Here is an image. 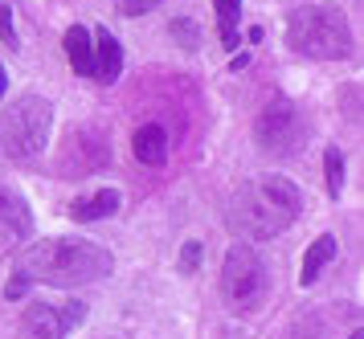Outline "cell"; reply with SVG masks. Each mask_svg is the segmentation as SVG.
I'll return each instance as SVG.
<instances>
[{
    "mask_svg": "<svg viewBox=\"0 0 364 339\" xmlns=\"http://www.w3.org/2000/svg\"><path fill=\"white\" fill-rule=\"evenodd\" d=\"M299 209H303V196L295 184H287L279 176H262L233 196L230 225L242 237H274L295 221Z\"/></svg>",
    "mask_w": 364,
    "mask_h": 339,
    "instance_id": "1",
    "label": "cell"
},
{
    "mask_svg": "<svg viewBox=\"0 0 364 339\" xmlns=\"http://www.w3.org/2000/svg\"><path fill=\"white\" fill-rule=\"evenodd\" d=\"M25 278L50 282V286H82L95 278L111 274V254L90 242H37L25 249Z\"/></svg>",
    "mask_w": 364,
    "mask_h": 339,
    "instance_id": "2",
    "label": "cell"
},
{
    "mask_svg": "<svg viewBox=\"0 0 364 339\" xmlns=\"http://www.w3.org/2000/svg\"><path fill=\"white\" fill-rule=\"evenodd\" d=\"M287 41L307 58H348V21L336 4H303L287 21Z\"/></svg>",
    "mask_w": 364,
    "mask_h": 339,
    "instance_id": "3",
    "label": "cell"
},
{
    "mask_svg": "<svg viewBox=\"0 0 364 339\" xmlns=\"http://www.w3.org/2000/svg\"><path fill=\"white\" fill-rule=\"evenodd\" d=\"M221 294H225V303H230L233 315H250V311L262 307V298H266V266L246 242H237L230 254H225Z\"/></svg>",
    "mask_w": 364,
    "mask_h": 339,
    "instance_id": "4",
    "label": "cell"
},
{
    "mask_svg": "<svg viewBox=\"0 0 364 339\" xmlns=\"http://www.w3.org/2000/svg\"><path fill=\"white\" fill-rule=\"evenodd\" d=\"M50 135V102L46 98H21L13 111L0 119V156L29 160L41 151Z\"/></svg>",
    "mask_w": 364,
    "mask_h": 339,
    "instance_id": "5",
    "label": "cell"
},
{
    "mask_svg": "<svg viewBox=\"0 0 364 339\" xmlns=\"http://www.w3.org/2000/svg\"><path fill=\"white\" fill-rule=\"evenodd\" d=\"M95 78L102 82V86H111V82L119 78V70H123V49H119V41L111 37L107 29L95 33Z\"/></svg>",
    "mask_w": 364,
    "mask_h": 339,
    "instance_id": "6",
    "label": "cell"
},
{
    "mask_svg": "<svg viewBox=\"0 0 364 339\" xmlns=\"http://www.w3.org/2000/svg\"><path fill=\"white\" fill-rule=\"evenodd\" d=\"M132 151L139 163H164L168 156V135L160 123H144V127L132 135Z\"/></svg>",
    "mask_w": 364,
    "mask_h": 339,
    "instance_id": "7",
    "label": "cell"
},
{
    "mask_svg": "<svg viewBox=\"0 0 364 339\" xmlns=\"http://www.w3.org/2000/svg\"><path fill=\"white\" fill-rule=\"evenodd\" d=\"M62 335H66V323H62L58 311L46 307V303L29 307V315H25V339H62Z\"/></svg>",
    "mask_w": 364,
    "mask_h": 339,
    "instance_id": "8",
    "label": "cell"
},
{
    "mask_svg": "<svg viewBox=\"0 0 364 339\" xmlns=\"http://www.w3.org/2000/svg\"><path fill=\"white\" fill-rule=\"evenodd\" d=\"M66 58L78 74H95V41L82 25H70L66 29Z\"/></svg>",
    "mask_w": 364,
    "mask_h": 339,
    "instance_id": "9",
    "label": "cell"
},
{
    "mask_svg": "<svg viewBox=\"0 0 364 339\" xmlns=\"http://www.w3.org/2000/svg\"><path fill=\"white\" fill-rule=\"evenodd\" d=\"M115 209H119V193L115 188H102V193H95V196L74 200L70 217H74V221H102V217H111Z\"/></svg>",
    "mask_w": 364,
    "mask_h": 339,
    "instance_id": "10",
    "label": "cell"
},
{
    "mask_svg": "<svg viewBox=\"0 0 364 339\" xmlns=\"http://www.w3.org/2000/svg\"><path fill=\"white\" fill-rule=\"evenodd\" d=\"M331 258H336V237H331V233L315 237L311 249H307V258H303V274H299V282H303V286H311L315 278L323 274V266H328Z\"/></svg>",
    "mask_w": 364,
    "mask_h": 339,
    "instance_id": "11",
    "label": "cell"
},
{
    "mask_svg": "<svg viewBox=\"0 0 364 339\" xmlns=\"http://www.w3.org/2000/svg\"><path fill=\"white\" fill-rule=\"evenodd\" d=\"M217 9V25H221V41L225 49L237 45V16H242V0H213Z\"/></svg>",
    "mask_w": 364,
    "mask_h": 339,
    "instance_id": "12",
    "label": "cell"
},
{
    "mask_svg": "<svg viewBox=\"0 0 364 339\" xmlns=\"http://www.w3.org/2000/svg\"><path fill=\"white\" fill-rule=\"evenodd\" d=\"M9 217H13V229H17V237H21L29 229V209L13 193H0V221H9Z\"/></svg>",
    "mask_w": 364,
    "mask_h": 339,
    "instance_id": "13",
    "label": "cell"
},
{
    "mask_svg": "<svg viewBox=\"0 0 364 339\" xmlns=\"http://www.w3.org/2000/svg\"><path fill=\"white\" fill-rule=\"evenodd\" d=\"M323 163H328V188H331V196H340V193H344V156H340L336 147H328V151H323Z\"/></svg>",
    "mask_w": 364,
    "mask_h": 339,
    "instance_id": "14",
    "label": "cell"
},
{
    "mask_svg": "<svg viewBox=\"0 0 364 339\" xmlns=\"http://www.w3.org/2000/svg\"><path fill=\"white\" fill-rule=\"evenodd\" d=\"M0 41L4 45H13L17 41V33H13V13H9V4L0 0Z\"/></svg>",
    "mask_w": 364,
    "mask_h": 339,
    "instance_id": "15",
    "label": "cell"
},
{
    "mask_svg": "<svg viewBox=\"0 0 364 339\" xmlns=\"http://www.w3.org/2000/svg\"><path fill=\"white\" fill-rule=\"evenodd\" d=\"M151 4H156V0H119V13L123 16H139V13H148Z\"/></svg>",
    "mask_w": 364,
    "mask_h": 339,
    "instance_id": "16",
    "label": "cell"
},
{
    "mask_svg": "<svg viewBox=\"0 0 364 339\" xmlns=\"http://www.w3.org/2000/svg\"><path fill=\"white\" fill-rule=\"evenodd\" d=\"M181 262H184V266H197V262H200V245L188 242V245H184V254H181Z\"/></svg>",
    "mask_w": 364,
    "mask_h": 339,
    "instance_id": "17",
    "label": "cell"
},
{
    "mask_svg": "<svg viewBox=\"0 0 364 339\" xmlns=\"http://www.w3.org/2000/svg\"><path fill=\"white\" fill-rule=\"evenodd\" d=\"M4 90H9V78H4V65H0V95H4Z\"/></svg>",
    "mask_w": 364,
    "mask_h": 339,
    "instance_id": "18",
    "label": "cell"
},
{
    "mask_svg": "<svg viewBox=\"0 0 364 339\" xmlns=\"http://www.w3.org/2000/svg\"><path fill=\"white\" fill-rule=\"evenodd\" d=\"M348 339H364V331H360V327H356V331H352V335H348Z\"/></svg>",
    "mask_w": 364,
    "mask_h": 339,
    "instance_id": "19",
    "label": "cell"
}]
</instances>
